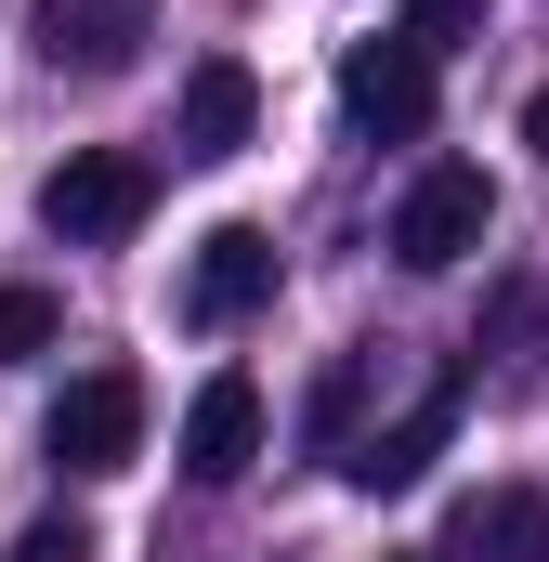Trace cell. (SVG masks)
I'll list each match as a JSON object with an SVG mask.
<instances>
[{
  "mask_svg": "<svg viewBox=\"0 0 549 562\" xmlns=\"http://www.w3.org/2000/svg\"><path fill=\"white\" fill-rule=\"evenodd\" d=\"M144 210H157V157H132V144H79L40 170V236H66V249H119Z\"/></svg>",
  "mask_w": 549,
  "mask_h": 562,
  "instance_id": "6da1fadb",
  "label": "cell"
},
{
  "mask_svg": "<svg viewBox=\"0 0 549 562\" xmlns=\"http://www.w3.org/2000/svg\"><path fill=\"white\" fill-rule=\"evenodd\" d=\"M484 236H497V183H484L471 157H432L406 196H393V262H406V276H458Z\"/></svg>",
  "mask_w": 549,
  "mask_h": 562,
  "instance_id": "7a4b0ae2",
  "label": "cell"
},
{
  "mask_svg": "<svg viewBox=\"0 0 549 562\" xmlns=\"http://www.w3.org/2000/svg\"><path fill=\"white\" fill-rule=\"evenodd\" d=\"M40 445H53L66 484L132 471V458H144V380H132V367H79V380L53 393V431H40Z\"/></svg>",
  "mask_w": 549,
  "mask_h": 562,
  "instance_id": "3957f363",
  "label": "cell"
},
{
  "mask_svg": "<svg viewBox=\"0 0 549 562\" xmlns=\"http://www.w3.org/2000/svg\"><path fill=\"white\" fill-rule=\"evenodd\" d=\"M471 367H484V353H458V367H445V380L418 393L406 419L354 431V445H340V471H354L367 497H406V484H432V458H445V431H458V406H471Z\"/></svg>",
  "mask_w": 549,
  "mask_h": 562,
  "instance_id": "277c9868",
  "label": "cell"
},
{
  "mask_svg": "<svg viewBox=\"0 0 549 562\" xmlns=\"http://www.w3.org/2000/svg\"><path fill=\"white\" fill-rule=\"evenodd\" d=\"M340 132L354 144H418L432 132V53L418 40H354L340 53Z\"/></svg>",
  "mask_w": 549,
  "mask_h": 562,
  "instance_id": "5b68a950",
  "label": "cell"
},
{
  "mask_svg": "<svg viewBox=\"0 0 549 562\" xmlns=\"http://www.w3.org/2000/svg\"><path fill=\"white\" fill-rule=\"evenodd\" d=\"M26 40H40L53 79H132L144 40H157V0H40Z\"/></svg>",
  "mask_w": 549,
  "mask_h": 562,
  "instance_id": "8992f818",
  "label": "cell"
},
{
  "mask_svg": "<svg viewBox=\"0 0 549 562\" xmlns=\"http://www.w3.org/2000/svg\"><path fill=\"white\" fill-rule=\"evenodd\" d=\"M249 458H262V380L223 367V380H197V406H183V484H236Z\"/></svg>",
  "mask_w": 549,
  "mask_h": 562,
  "instance_id": "52a82bcc",
  "label": "cell"
},
{
  "mask_svg": "<svg viewBox=\"0 0 549 562\" xmlns=\"http://www.w3.org/2000/svg\"><path fill=\"white\" fill-rule=\"evenodd\" d=\"M274 301V236L262 223H210L197 236V276H183V314L197 327H236V314H262Z\"/></svg>",
  "mask_w": 549,
  "mask_h": 562,
  "instance_id": "ba28073f",
  "label": "cell"
},
{
  "mask_svg": "<svg viewBox=\"0 0 549 562\" xmlns=\"http://www.w3.org/2000/svg\"><path fill=\"white\" fill-rule=\"evenodd\" d=\"M432 562H549V497H537V484H484Z\"/></svg>",
  "mask_w": 549,
  "mask_h": 562,
  "instance_id": "9c48e42d",
  "label": "cell"
},
{
  "mask_svg": "<svg viewBox=\"0 0 549 562\" xmlns=\"http://www.w3.org/2000/svg\"><path fill=\"white\" fill-rule=\"evenodd\" d=\"M249 132H262V79H249L236 53H210V66L183 79V157H236Z\"/></svg>",
  "mask_w": 549,
  "mask_h": 562,
  "instance_id": "30bf717a",
  "label": "cell"
},
{
  "mask_svg": "<svg viewBox=\"0 0 549 562\" xmlns=\"http://www.w3.org/2000/svg\"><path fill=\"white\" fill-rule=\"evenodd\" d=\"M367 393H380V353H340V367L314 380V406H301V431H314V458H340V445H354V419H367Z\"/></svg>",
  "mask_w": 549,
  "mask_h": 562,
  "instance_id": "8fae6325",
  "label": "cell"
},
{
  "mask_svg": "<svg viewBox=\"0 0 549 562\" xmlns=\"http://www.w3.org/2000/svg\"><path fill=\"white\" fill-rule=\"evenodd\" d=\"M53 340H66V301H53V288H0V367H26V353H53Z\"/></svg>",
  "mask_w": 549,
  "mask_h": 562,
  "instance_id": "7c38bea8",
  "label": "cell"
},
{
  "mask_svg": "<svg viewBox=\"0 0 549 562\" xmlns=\"http://www.w3.org/2000/svg\"><path fill=\"white\" fill-rule=\"evenodd\" d=\"M393 40H418V53H458V40H484V0H406V13H393Z\"/></svg>",
  "mask_w": 549,
  "mask_h": 562,
  "instance_id": "4fadbf2b",
  "label": "cell"
},
{
  "mask_svg": "<svg viewBox=\"0 0 549 562\" xmlns=\"http://www.w3.org/2000/svg\"><path fill=\"white\" fill-rule=\"evenodd\" d=\"M0 562H92V524H66V510H40V524H26V537H13Z\"/></svg>",
  "mask_w": 549,
  "mask_h": 562,
  "instance_id": "5bb4252c",
  "label": "cell"
},
{
  "mask_svg": "<svg viewBox=\"0 0 549 562\" xmlns=\"http://www.w3.org/2000/svg\"><path fill=\"white\" fill-rule=\"evenodd\" d=\"M524 144H537V157H549V92H537V105H524Z\"/></svg>",
  "mask_w": 549,
  "mask_h": 562,
  "instance_id": "9a60e30c",
  "label": "cell"
}]
</instances>
